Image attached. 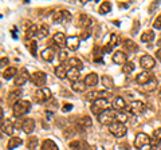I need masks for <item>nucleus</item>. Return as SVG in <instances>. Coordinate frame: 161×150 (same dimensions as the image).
Wrapping results in <instances>:
<instances>
[{"mask_svg":"<svg viewBox=\"0 0 161 150\" xmlns=\"http://www.w3.org/2000/svg\"><path fill=\"white\" fill-rule=\"evenodd\" d=\"M31 109V102L26 101V99H19L18 102H15L12 107V113L15 117H22V115L27 114Z\"/></svg>","mask_w":161,"mask_h":150,"instance_id":"obj_1","label":"nucleus"},{"mask_svg":"<svg viewBox=\"0 0 161 150\" xmlns=\"http://www.w3.org/2000/svg\"><path fill=\"white\" fill-rule=\"evenodd\" d=\"M117 117H118V114L114 111L113 109H107V110H105L102 114L98 115V121H99V123H102V125L110 126V125H113L114 122H116Z\"/></svg>","mask_w":161,"mask_h":150,"instance_id":"obj_2","label":"nucleus"},{"mask_svg":"<svg viewBox=\"0 0 161 150\" xmlns=\"http://www.w3.org/2000/svg\"><path fill=\"white\" fill-rule=\"evenodd\" d=\"M107 107H109V102H107L106 98L97 99V101H94V102L91 103V111L94 113L97 117L99 114H102L105 110H107Z\"/></svg>","mask_w":161,"mask_h":150,"instance_id":"obj_3","label":"nucleus"},{"mask_svg":"<svg viewBox=\"0 0 161 150\" xmlns=\"http://www.w3.org/2000/svg\"><path fill=\"white\" fill-rule=\"evenodd\" d=\"M109 131H110L114 137L121 138V137H123V135L126 134V126H125L122 122L116 121L113 125L109 126Z\"/></svg>","mask_w":161,"mask_h":150,"instance_id":"obj_4","label":"nucleus"},{"mask_svg":"<svg viewBox=\"0 0 161 150\" xmlns=\"http://www.w3.org/2000/svg\"><path fill=\"white\" fill-rule=\"evenodd\" d=\"M150 142H152V138L148 134H145V133H138L136 135V138H134V146H136V149H141L145 145H150Z\"/></svg>","mask_w":161,"mask_h":150,"instance_id":"obj_5","label":"nucleus"},{"mask_svg":"<svg viewBox=\"0 0 161 150\" xmlns=\"http://www.w3.org/2000/svg\"><path fill=\"white\" fill-rule=\"evenodd\" d=\"M126 110L134 115H138V114H142V113H144L145 105H144V102H141V101H133V102L126 107Z\"/></svg>","mask_w":161,"mask_h":150,"instance_id":"obj_6","label":"nucleus"},{"mask_svg":"<svg viewBox=\"0 0 161 150\" xmlns=\"http://www.w3.org/2000/svg\"><path fill=\"white\" fill-rule=\"evenodd\" d=\"M50 98H51V91L47 87H42V89L36 90V93H35V99L40 103L50 101Z\"/></svg>","mask_w":161,"mask_h":150,"instance_id":"obj_7","label":"nucleus"},{"mask_svg":"<svg viewBox=\"0 0 161 150\" xmlns=\"http://www.w3.org/2000/svg\"><path fill=\"white\" fill-rule=\"evenodd\" d=\"M140 66H141L145 71L152 70V68L156 66L155 58L150 56V55H144V56H141V59H140Z\"/></svg>","mask_w":161,"mask_h":150,"instance_id":"obj_8","label":"nucleus"},{"mask_svg":"<svg viewBox=\"0 0 161 150\" xmlns=\"http://www.w3.org/2000/svg\"><path fill=\"white\" fill-rule=\"evenodd\" d=\"M32 82H34V85H36L38 87L44 86L46 85V82H47V75L43 73V71H36V73L32 74V77H31Z\"/></svg>","mask_w":161,"mask_h":150,"instance_id":"obj_9","label":"nucleus"},{"mask_svg":"<svg viewBox=\"0 0 161 150\" xmlns=\"http://www.w3.org/2000/svg\"><path fill=\"white\" fill-rule=\"evenodd\" d=\"M28 78H30L28 71L26 70V68H22V70H20V73L15 77V80H13V85H15L16 87L23 86V85H24V83L27 82V80H28Z\"/></svg>","mask_w":161,"mask_h":150,"instance_id":"obj_10","label":"nucleus"},{"mask_svg":"<svg viewBox=\"0 0 161 150\" xmlns=\"http://www.w3.org/2000/svg\"><path fill=\"white\" fill-rule=\"evenodd\" d=\"M152 79H153V75H152L149 71H142V73H140L136 77V83L142 85V86H145L146 83L150 82Z\"/></svg>","mask_w":161,"mask_h":150,"instance_id":"obj_11","label":"nucleus"},{"mask_svg":"<svg viewBox=\"0 0 161 150\" xmlns=\"http://www.w3.org/2000/svg\"><path fill=\"white\" fill-rule=\"evenodd\" d=\"M22 130L24 131L26 134H31L32 131L35 130V121L32 118H26L22 122Z\"/></svg>","mask_w":161,"mask_h":150,"instance_id":"obj_12","label":"nucleus"},{"mask_svg":"<svg viewBox=\"0 0 161 150\" xmlns=\"http://www.w3.org/2000/svg\"><path fill=\"white\" fill-rule=\"evenodd\" d=\"M109 95L107 91H102V90H94V91H90V93L86 94V98L90 99V101H97V99H102L104 96Z\"/></svg>","mask_w":161,"mask_h":150,"instance_id":"obj_13","label":"nucleus"},{"mask_svg":"<svg viewBox=\"0 0 161 150\" xmlns=\"http://www.w3.org/2000/svg\"><path fill=\"white\" fill-rule=\"evenodd\" d=\"M52 42L57 44L58 48H62V47H65V46H66L67 38L65 36V34H62V32H57V34L52 36Z\"/></svg>","mask_w":161,"mask_h":150,"instance_id":"obj_14","label":"nucleus"},{"mask_svg":"<svg viewBox=\"0 0 161 150\" xmlns=\"http://www.w3.org/2000/svg\"><path fill=\"white\" fill-rule=\"evenodd\" d=\"M111 59H113V63L116 64H125L128 62V55L123 51H116Z\"/></svg>","mask_w":161,"mask_h":150,"instance_id":"obj_15","label":"nucleus"},{"mask_svg":"<svg viewBox=\"0 0 161 150\" xmlns=\"http://www.w3.org/2000/svg\"><path fill=\"white\" fill-rule=\"evenodd\" d=\"M79 42H81V39L78 36H70V38H67L66 47L69 48L70 51H77L79 48Z\"/></svg>","mask_w":161,"mask_h":150,"instance_id":"obj_16","label":"nucleus"},{"mask_svg":"<svg viewBox=\"0 0 161 150\" xmlns=\"http://www.w3.org/2000/svg\"><path fill=\"white\" fill-rule=\"evenodd\" d=\"M85 85L87 87H93V86H95L98 83V75L95 73H90V74H87L85 77Z\"/></svg>","mask_w":161,"mask_h":150,"instance_id":"obj_17","label":"nucleus"},{"mask_svg":"<svg viewBox=\"0 0 161 150\" xmlns=\"http://www.w3.org/2000/svg\"><path fill=\"white\" fill-rule=\"evenodd\" d=\"M66 64L69 66V68H78V70H82L83 68L82 61L78 59V58H69V61L66 62Z\"/></svg>","mask_w":161,"mask_h":150,"instance_id":"obj_18","label":"nucleus"},{"mask_svg":"<svg viewBox=\"0 0 161 150\" xmlns=\"http://www.w3.org/2000/svg\"><path fill=\"white\" fill-rule=\"evenodd\" d=\"M123 48H125V50H128L129 52L138 51V46L136 44V42L130 40V39H125V40H123Z\"/></svg>","mask_w":161,"mask_h":150,"instance_id":"obj_19","label":"nucleus"},{"mask_svg":"<svg viewBox=\"0 0 161 150\" xmlns=\"http://www.w3.org/2000/svg\"><path fill=\"white\" fill-rule=\"evenodd\" d=\"M117 44H118V36L116 35V34H111V36H110V42L107 43V46H105L104 51H105V52H110L111 50H113V47H116Z\"/></svg>","mask_w":161,"mask_h":150,"instance_id":"obj_20","label":"nucleus"},{"mask_svg":"<svg viewBox=\"0 0 161 150\" xmlns=\"http://www.w3.org/2000/svg\"><path fill=\"white\" fill-rule=\"evenodd\" d=\"M23 144V139L19 137H12L10 141H8V144H7V149L8 150H13L16 149L18 146H20V145Z\"/></svg>","mask_w":161,"mask_h":150,"instance_id":"obj_21","label":"nucleus"},{"mask_svg":"<svg viewBox=\"0 0 161 150\" xmlns=\"http://www.w3.org/2000/svg\"><path fill=\"white\" fill-rule=\"evenodd\" d=\"M113 106H114V109L122 111L123 109H126V102H125V99L122 96H116L113 101Z\"/></svg>","mask_w":161,"mask_h":150,"instance_id":"obj_22","label":"nucleus"},{"mask_svg":"<svg viewBox=\"0 0 161 150\" xmlns=\"http://www.w3.org/2000/svg\"><path fill=\"white\" fill-rule=\"evenodd\" d=\"M39 28L36 24H31L28 28H26V39H32L35 35H38Z\"/></svg>","mask_w":161,"mask_h":150,"instance_id":"obj_23","label":"nucleus"},{"mask_svg":"<svg viewBox=\"0 0 161 150\" xmlns=\"http://www.w3.org/2000/svg\"><path fill=\"white\" fill-rule=\"evenodd\" d=\"M42 150H59V147L52 139H46L42 144Z\"/></svg>","mask_w":161,"mask_h":150,"instance_id":"obj_24","label":"nucleus"},{"mask_svg":"<svg viewBox=\"0 0 161 150\" xmlns=\"http://www.w3.org/2000/svg\"><path fill=\"white\" fill-rule=\"evenodd\" d=\"M55 75H57L59 79H65V78H67V68H66V66H63V64L57 66V67H55Z\"/></svg>","mask_w":161,"mask_h":150,"instance_id":"obj_25","label":"nucleus"},{"mask_svg":"<svg viewBox=\"0 0 161 150\" xmlns=\"http://www.w3.org/2000/svg\"><path fill=\"white\" fill-rule=\"evenodd\" d=\"M54 51H52V48H44L43 51H42V54H40V56H42V59L43 61H46V62H51L54 59Z\"/></svg>","mask_w":161,"mask_h":150,"instance_id":"obj_26","label":"nucleus"},{"mask_svg":"<svg viewBox=\"0 0 161 150\" xmlns=\"http://www.w3.org/2000/svg\"><path fill=\"white\" fill-rule=\"evenodd\" d=\"M85 89H86V85L82 80H77V82L71 83V90L75 91V93H82V91H85Z\"/></svg>","mask_w":161,"mask_h":150,"instance_id":"obj_27","label":"nucleus"},{"mask_svg":"<svg viewBox=\"0 0 161 150\" xmlns=\"http://www.w3.org/2000/svg\"><path fill=\"white\" fill-rule=\"evenodd\" d=\"M79 75H81V73H79L78 68H69L67 70V78L70 80H73V82L79 80Z\"/></svg>","mask_w":161,"mask_h":150,"instance_id":"obj_28","label":"nucleus"},{"mask_svg":"<svg viewBox=\"0 0 161 150\" xmlns=\"http://www.w3.org/2000/svg\"><path fill=\"white\" fill-rule=\"evenodd\" d=\"M16 75H18V71H16L15 67H7L6 70L3 71V78H4L6 80L11 79V78L16 77Z\"/></svg>","mask_w":161,"mask_h":150,"instance_id":"obj_29","label":"nucleus"},{"mask_svg":"<svg viewBox=\"0 0 161 150\" xmlns=\"http://www.w3.org/2000/svg\"><path fill=\"white\" fill-rule=\"evenodd\" d=\"M155 39V32L152 31V30H149V31H145L142 32L141 35V42H144V43H149V42H152Z\"/></svg>","mask_w":161,"mask_h":150,"instance_id":"obj_30","label":"nucleus"},{"mask_svg":"<svg viewBox=\"0 0 161 150\" xmlns=\"http://www.w3.org/2000/svg\"><path fill=\"white\" fill-rule=\"evenodd\" d=\"M91 18L87 15H85V13H82V15H79V23H81V26L82 27H89V26H91Z\"/></svg>","mask_w":161,"mask_h":150,"instance_id":"obj_31","label":"nucleus"},{"mask_svg":"<svg viewBox=\"0 0 161 150\" xmlns=\"http://www.w3.org/2000/svg\"><path fill=\"white\" fill-rule=\"evenodd\" d=\"M78 125L81 126V127H91L93 121H91V118H90V117L85 115V117H82V118L78 121Z\"/></svg>","mask_w":161,"mask_h":150,"instance_id":"obj_32","label":"nucleus"},{"mask_svg":"<svg viewBox=\"0 0 161 150\" xmlns=\"http://www.w3.org/2000/svg\"><path fill=\"white\" fill-rule=\"evenodd\" d=\"M102 85H104V87H106L109 90H111L114 87L113 79L110 77H107V75H102Z\"/></svg>","mask_w":161,"mask_h":150,"instance_id":"obj_33","label":"nucleus"},{"mask_svg":"<svg viewBox=\"0 0 161 150\" xmlns=\"http://www.w3.org/2000/svg\"><path fill=\"white\" fill-rule=\"evenodd\" d=\"M22 96V90H12L10 94H8V101H15V102H18L19 101V98Z\"/></svg>","mask_w":161,"mask_h":150,"instance_id":"obj_34","label":"nucleus"},{"mask_svg":"<svg viewBox=\"0 0 161 150\" xmlns=\"http://www.w3.org/2000/svg\"><path fill=\"white\" fill-rule=\"evenodd\" d=\"M48 31H50V28H48L47 24H42V26L39 27L38 39H43V38H46V36L48 35Z\"/></svg>","mask_w":161,"mask_h":150,"instance_id":"obj_35","label":"nucleus"},{"mask_svg":"<svg viewBox=\"0 0 161 150\" xmlns=\"http://www.w3.org/2000/svg\"><path fill=\"white\" fill-rule=\"evenodd\" d=\"M38 146V138L36 137H30L27 139V149L28 150H35Z\"/></svg>","mask_w":161,"mask_h":150,"instance_id":"obj_36","label":"nucleus"},{"mask_svg":"<svg viewBox=\"0 0 161 150\" xmlns=\"http://www.w3.org/2000/svg\"><path fill=\"white\" fill-rule=\"evenodd\" d=\"M110 8H111V4L109 1H102V4L99 6V13L105 15V13L110 12Z\"/></svg>","mask_w":161,"mask_h":150,"instance_id":"obj_37","label":"nucleus"},{"mask_svg":"<svg viewBox=\"0 0 161 150\" xmlns=\"http://www.w3.org/2000/svg\"><path fill=\"white\" fill-rule=\"evenodd\" d=\"M63 20H66V19H65V15H63L62 11H57V12L52 13V22L54 23H62Z\"/></svg>","mask_w":161,"mask_h":150,"instance_id":"obj_38","label":"nucleus"},{"mask_svg":"<svg viewBox=\"0 0 161 150\" xmlns=\"http://www.w3.org/2000/svg\"><path fill=\"white\" fill-rule=\"evenodd\" d=\"M134 63L133 62H126V63L122 66V71H123V74H130V73H133L134 71Z\"/></svg>","mask_w":161,"mask_h":150,"instance_id":"obj_39","label":"nucleus"},{"mask_svg":"<svg viewBox=\"0 0 161 150\" xmlns=\"http://www.w3.org/2000/svg\"><path fill=\"white\" fill-rule=\"evenodd\" d=\"M13 131H15V127H13L12 123H6V125H3V133H6L7 135H12Z\"/></svg>","mask_w":161,"mask_h":150,"instance_id":"obj_40","label":"nucleus"},{"mask_svg":"<svg viewBox=\"0 0 161 150\" xmlns=\"http://www.w3.org/2000/svg\"><path fill=\"white\" fill-rule=\"evenodd\" d=\"M156 87H157V80L155 79V78H153V79L150 80V82H148L145 85V86H144V89L146 90V91H152V90H155Z\"/></svg>","mask_w":161,"mask_h":150,"instance_id":"obj_41","label":"nucleus"},{"mask_svg":"<svg viewBox=\"0 0 161 150\" xmlns=\"http://www.w3.org/2000/svg\"><path fill=\"white\" fill-rule=\"evenodd\" d=\"M152 138H153L156 142H161V129H156V130H153Z\"/></svg>","mask_w":161,"mask_h":150,"instance_id":"obj_42","label":"nucleus"},{"mask_svg":"<svg viewBox=\"0 0 161 150\" xmlns=\"http://www.w3.org/2000/svg\"><path fill=\"white\" fill-rule=\"evenodd\" d=\"M58 58H59V62H62L63 63L65 61H69V58H67V51H65V50H62V51H59V55H58Z\"/></svg>","mask_w":161,"mask_h":150,"instance_id":"obj_43","label":"nucleus"},{"mask_svg":"<svg viewBox=\"0 0 161 150\" xmlns=\"http://www.w3.org/2000/svg\"><path fill=\"white\" fill-rule=\"evenodd\" d=\"M36 47H38V43L35 40H32L31 43H30V51H31V54L34 55V56H36Z\"/></svg>","mask_w":161,"mask_h":150,"instance_id":"obj_44","label":"nucleus"},{"mask_svg":"<svg viewBox=\"0 0 161 150\" xmlns=\"http://www.w3.org/2000/svg\"><path fill=\"white\" fill-rule=\"evenodd\" d=\"M153 28L155 30H161V16H157L153 22Z\"/></svg>","mask_w":161,"mask_h":150,"instance_id":"obj_45","label":"nucleus"},{"mask_svg":"<svg viewBox=\"0 0 161 150\" xmlns=\"http://www.w3.org/2000/svg\"><path fill=\"white\" fill-rule=\"evenodd\" d=\"M63 133H65V137H66V138H70V137H73V135L74 134H75V131H74V129L73 127H67V129H65V131H63Z\"/></svg>","mask_w":161,"mask_h":150,"instance_id":"obj_46","label":"nucleus"},{"mask_svg":"<svg viewBox=\"0 0 161 150\" xmlns=\"http://www.w3.org/2000/svg\"><path fill=\"white\" fill-rule=\"evenodd\" d=\"M73 109V105L71 103H66V105H63L62 106V111L63 113H67V111H70V110Z\"/></svg>","mask_w":161,"mask_h":150,"instance_id":"obj_47","label":"nucleus"},{"mask_svg":"<svg viewBox=\"0 0 161 150\" xmlns=\"http://www.w3.org/2000/svg\"><path fill=\"white\" fill-rule=\"evenodd\" d=\"M90 36H91L90 31H87V30H86V31H83V32H82V35H81V39H82V40H86V39H89Z\"/></svg>","mask_w":161,"mask_h":150,"instance_id":"obj_48","label":"nucleus"},{"mask_svg":"<svg viewBox=\"0 0 161 150\" xmlns=\"http://www.w3.org/2000/svg\"><path fill=\"white\" fill-rule=\"evenodd\" d=\"M118 122H122V123H125V122L128 121V118H126V115L125 114H118Z\"/></svg>","mask_w":161,"mask_h":150,"instance_id":"obj_49","label":"nucleus"},{"mask_svg":"<svg viewBox=\"0 0 161 150\" xmlns=\"http://www.w3.org/2000/svg\"><path fill=\"white\" fill-rule=\"evenodd\" d=\"M62 12H63L65 19H66V20H70V19H71V13H70L67 10H62Z\"/></svg>","mask_w":161,"mask_h":150,"instance_id":"obj_50","label":"nucleus"},{"mask_svg":"<svg viewBox=\"0 0 161 150\" xmlns=\"http://www.w3.org/2000/svg\"><path fill=\"white\" fill-rule=\"evenodd\" d=\"M0 63H1V67H6V64H8V59L7 58H1V61H0Z\"/></svg>","mask_w":161,"mask_h":150,"instance_id":"obj_51","label":"nucleus"},{"mask_svg":"<svg viewBox=\"0 0 161 150\" xmlns=\"http://www.w3.org/2000/svg\"><path fill=\"white\" fill-rule=\"evenodd\" d=\"M156 59L161 62V48H158L157 51H156Z\"/></svg>","mask_w":161,"mask_h":150,"instance_id":"obj_52","label":"nucleus"},{"mask_svg":"<svg viewBox=\"0 0 161 150\" xmlns=\"http://www.w3.org/2000/svg\"><path fill=\"white\" fill-rule=\"evenodd\" d=\"M120 149H121V150H130L129 146H128V144H121V145H120Z\"/></svg>","mask_w":161,"mask_h":150,"instance_id":"obj_53","label":"nucleus"},{"mask_svg":"<svg viewBox=\"0 0 161 150\" xmlns=\"http://www.w3.org/2000/svg\"><path fill=\"white\" fill-rule=\"evenodd\" d=\"M152 150H161V142H158L155 146H152Z\"/></svg>","mask_w":161,"mask_h":150,"instance_id":"obj_54","label":"nucleus"},{"mask_svg":"<svg viewBox=\"0 0 161 150\" xmlns=\"http://www.w3.org/2000/svg\"><path fill=\"white\" fill-rule=\"evenodd\" d=\"M160 99H161V91H160Z\"/></svg>","mask_w":161,"mask_h":150,"instance_id":"obj_55","label":"nucleus"}]
</instances>
